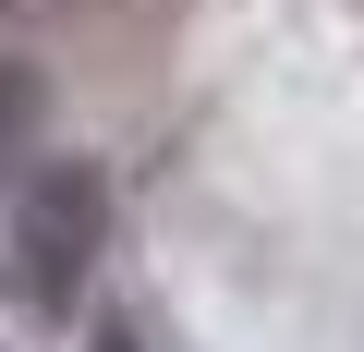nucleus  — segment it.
Returning a JSON list of instances; mask_svg holds the SVG:
<instances>
[{
	"mask_svg": "<svg viewBox=\"0 0 364 352\" xmlns=\"http://www.w3.org/2000/svg\"><path fill=\"white\" fill-rule=\"evenodd\" d=\"M97 243H109V183L85 158H61V170H37L25 183V207H13V292L25 304H85V279H97Z\"/></svg>",
	"mask_w": 364,
	"mask_h": 352,
	"instance_id": "f257e3e1",
	"label": "nucleus"
},
{
	"mask_svg": "<svg viewBox=\"0 0 364 352\" xmlns=\"http://www.w3.org/2000/svg\"><path fill=\"white\" fill-rule=\"evenodd\" d=\"M25 134H37V73H25V61H0V170L25 158Z\"/></svg>",
	"mask_w": 364,
	"mask_h": 352,
	"instance_id": "f03ea898",
	"label": "nucleus"
},
{
	"mask_svg": "<svg viewBox=\"0 0 364 352\" xmlns=\"http://www.w3.org/2000/svg\"><path fill=\"white\" fill-rule=\"evenodd\" d=\"M97 352H134V340H122V328H109V340H97Z\"/></svg>",
	"mask_w": 364,
	"mask_h": 352,
	"instance_id": "7ed1b4c3",
	"label": "nucleus"
}]
</instances>
